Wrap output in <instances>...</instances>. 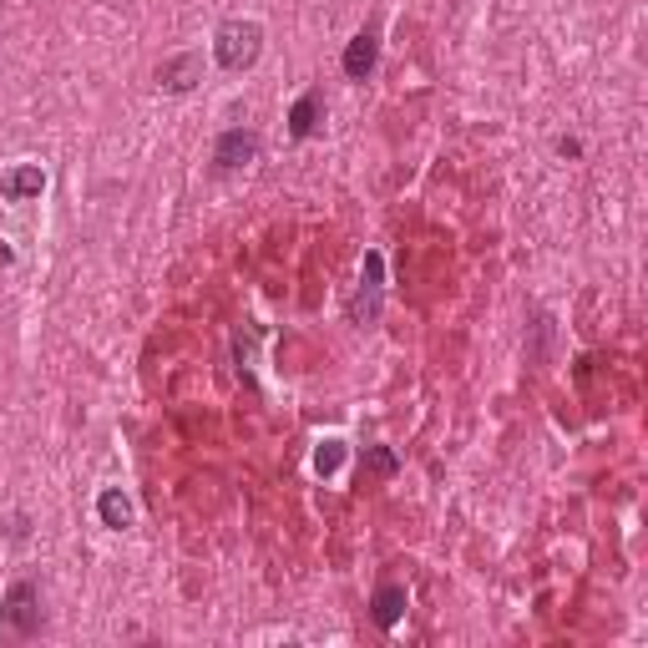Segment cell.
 <instances>
[{"mask_svg": "<svg viewBox=\"0 0 648 648\" xmlns=\"http://www.w3.org/2000/svg\"><path fill=\"white\" fill-rule=\"evenodd\" d=\"M46 628V608H41V588L36 583H11L0 598V643H26Z\"/></svg>", "mask_w": 648, "mask_h": 648, "instance_id": "1", "label": "cell"}, {"mask_svg": "<svg viewBox=\"0 0 648 648\" xmlns=\"http://www.w3.org/2000/svg\"><path fill=\"white\" fill-rule=\"evenodd\" d=\"M264 51V26L259 21H223L213 31V61L223 71H249Z\"/></svg>", "mask_w": 648, "mask_h": 648, "instance_id": "2", "label": "cell"}, {"mask_svg": "<svg viewBox=\"0 0 648 648\" xmlns=\"http://www.w3.org/2000/svg\"><path fill=\"white\" fill-rule=\"evenodd\" d=\"M259 147H264V137H259L254 127H228V132L213 142V173L249 168V162H259Z\"/></svg>", "mask_w": 648, "mask_h": 648, "instance_id": "3", "label": "cell"}, {"mask_svg": "<svg viewBox=\"0 0 648 648\" xmlns=\"http://www.w3.org/2000/svg\"><path fill=\"white\" fill-rule=\"evenodd\" d=\"M203 81V56L198 51H178V56H162L157 61V87L162 92H173V97H183V92H193Z\"/></svg>", "mask_w": 648, "mask_h": 648, "instance_id": "4", "label": "cell"}, {"mask_svg": "<svg viewBox=\"0 0 648 648\" xmlns=\"http://www.w3.org/2000/svg\"><path fill=\"white\" fill-rule=\"evenodd\" d=\"M375 61H380V31H375V26H365L360 36H350V46H345L340 66H345V76H350V81H370V76H375Z\"/></svg>", "mask_w": 648, "mask_h": 648, "instance_id": "5", "label": "cell"}, {"mask_svg": "<svg viewBox=\"0 0 648 648\" xmlns=\"http://www.w3.org/2000/svg\"><path fill=\"white\" fill-rule=\"evenodd\" d=\"M46 193V168L41 162H16V168H6V178H0V198L6 203H31Z\"/></svg>", "mask_w": 648, "mask_h": 648, "instance_id": "6", "label": "cell"}, {"mask_svg": "<svg viewBox=\"0 0 648 648\" xmlns=\"http://www.w3.org/2000/svg\"><path fill=\"white\" fill-rule=\"evenodd\" d=\"M319 122H324V92L309 87V92L289 107V137H294V142H309V137L319 132Z\"/></svg>", "mask_w": 648, "mask_h": 648, "instance_id": "7", "label": "cell"}, {"mask_svg": "<svg viewBox=\"0 0 648 648\" xmlns=\"http://www.w3.org/2000/svg\"><path fill=\"white\" fill-rule=\"evenodd\" d=\"M405 603H411L405 583H380L375 598H370V618H375V628H395V623L405 618Z\"/></svg>", "mask_w": 648, "mask_h": 648, "instance_id": "8", "label": "cell"}, {"mask_svg": "<svg viewBox=\"0 0 648 648\" xmlns=\"http://www.w3.org/2000/svg\"><path fill=\"white\" fill-rule=\"evenodd\" d=\"M97 517H102V527H112V532L132 527V502H127V492H117V486H107V492L97 497Z\"/></svg>", "mask_w": 648, "mask_h": 648, "instance_id": "9", "label": "cell"}, {"mask_svg": "<svg viewBox=\"0 0 648 648\" xmlns=\"http://www.w3.org/2000/svg\"><path fill=\"white\" fill-rule=\"evenodd\" d=\"M365 476H395L400 471V461H395V451L390 446H365Z\"/></svg>", "mask_w": 648, "mask_h": 648, "instance_id": "10", "label": "cell"}, {"mask_svg": "<svg viewBox=\"0 0 648 648\" xmlns=\"http://www.w3.org/2000/svg\"><path fill=\"white\" fill-rule=\"evenodd\" d=\"M345 466V441H324L319 451H314V471L319 476H335Z\"/></svg>", "mask_w": 648, "mask_h": 648, "instance_id": "11", "label": "cell"}, {"mask_svg": "<svg viewBox=\"0 0 648 648\" xmlns=\"http://www.w3.org/2000/svg\"><path fill=\"white\" fill-rule=\"evenodd\" d=\"M557 157H583V142L578 137H557Z\"/></svg>", "mask_w": 648, "mask_h": 648, "instance_id": "12", "label": "cell"}]
</instances>
